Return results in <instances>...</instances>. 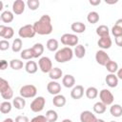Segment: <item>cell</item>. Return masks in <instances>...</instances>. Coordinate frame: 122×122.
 Masks as SVG:
<instances>
[{
  "mask_svg": "<svg viewBox=\"0 0 122 122\" xmlns=\"http://www.w3.org/2000/svg\"><path fill=\"white\" fill-rule=\"evenodd\" d=\"M33 27H34L36 33H38L40 35L51 34L53 30V27L51 24V19L50 15H48V14L42 15L39 20L34 22Z\"/></svg>",
  "mask_w": 122,
  "mask_h": 122,
  "instance_id": "obj_1",
  "label": "cell"
},
{
  "mask_svg": "<svg viewBox=\"0 0 122 122\" xmlns=\"http://www.w3.org/2000/svg\"><path fill=\"white\" fill-rule=\"evenodd\" d=\"M73 55H74V53H73V51L71 50V48H70V47H64V48L58 50L55 52L54 59L58 63H65V62L71 61L72 59Z\"/></svg>",
  "mask_w": 122,
  "mask_h": 122,
  "instance_id": "obj_2",
  "label": "cell"
},
{
  "mask_svg": "<svg viewBox=\"0 0 122 122\" xmlns=\"http://www.w3.org/2000/svg\"><path fill=\"white\" fill-rule=\"evenodd\" d=\"M20 96L24 98H32L36 95L37 93V89L34 85L29 84V85H24L20 88Z\"/></svg>",
  "mask_w": 122,
  "mask_h": 122,
  "instance_id": "obj_3",
  "label": "cell"
},
{
  "mask_svg": "<svg viewBox=\"0 0 122 122\" xmlns=\"http://www.w3.org/2000/svg\"><path fill=\"white\" fill-rule=\"evenodd\" d=\"M18 34L21 38H32L36 34V31L34 30L33 25L28 24V25H25L19 29Z\"/></svg>",
  "mask_w": 122,
  "mask_h": 122,
  "instance_id": "obj_4",
  "label": "cell"
},
{
  "mask_svg": "<svg viewBox=\"0 0 122 122\" xmlns=\"http://www.w3.org/2000/svg\"><path fill=\"white\" fill-rule=\"evenodd\" d=\"M78 37L77 35L75 34H72V33H64L62 36H61V43L67 47H75L78 45Z\"/></svg>",
  "mask_w": 122,
  "mask_h": 122,
  "instance_id": "obj_5",
  "label": "cell"
},
{
  "mask_svg": "<svg viewBox=\"0 0 122 122\" xmlns=\"http://www.w3.org/2000/svg\"><path fill=\"white\" fill-rule=\"evenodd\" d=\"M99 97H100V101L102 103H104L106 106L112 105L114 101V96L112 93L111 91L107 90V89H103L100 91L99 92Z\"/></svg>",
  "mask_w": 122,
  "mask_h": 122,
  "instance_id": "obj_6",
  "label": "cell"
},
{
  "mask_svg": "<svg viewBox=\"0 0 122 122\" xmlns=\"http://www.w3.org/2000/svg\"><path fill=\"white\" fill-rule=\"evenodd\" d=\"M45 104H46V99L43 96L35 97L30 103V110L33 112H40L41 111H43Z\"/></svg>",
  "mask_w": 122,
  "mask_h": 122,
  "instance_id": "obj_7",
  "label": "cell"
},
{
  "mask_svg": "<svg viewBox=\"0 0 122 122\" xmlns=\"http://www.w3.org/2000/svg\"><path fill=\"white\" fill-rule=\"evenodd\" d=\"M38 66L42 72L49 73L52 69V62L48 56H43L38 61Z\"/></svg>",
  "mask_w": 122,
  "mask_h": 122,
  "instance_id": "obj_8",
  "label": "cell"
},
{
  "mask_svg": "<svg viewBox=\"0 0 122 122\" xmlns=\"http://www.w3.org/2000/svg\"><path fill=\"white\" fill-rule=\"evenodd\" d=\"M95 60H96V62H97L99 65H101V66H106V64H107L111 59H110L109 54H108L105 51L99 50V51H97L96 53H95Z\"/></svg>",
  "mask_w": 122,
  "mask_h": 122,
  "instance_id": "obj_9",
  "label": "cell"
},
{
  "mask_svg": "<svg viewBox=\"0 0 122 122\" xmlns=\"http://www.w3.org/2000/svg\"><path fill=\"white\" fill-rule=\"evenodd\" d=\"M47 91L49 92L50 94L57 95L61 92V85L58 82H56L54 80H51L47 84Z\"/></svg>",
  "mask_w": 122,
  "mask_h": 122,
  "instance_id": "obj_10",
  "label": "cell"
},
{
  "mask_svg": "<svg viewBox=\"0 0 122 122\" xmlns=\"http://www.w3.org/2000/svg\"><path fill=\"white\" fill-rule=\"evenodd\" d=\"M14 30L11 27L0 25V36L2 38H5V40H9L13 37Z\"/></svg>",
  "mask_w": 122,
  "mask_h": 122,
  "instance_id": "obj_11",
  "label": "cell"
},
{
  "mask_svg": "<svg viewBox=\"0 0 122 122\" xmlns=\"http://www.w3.org/2000/svg\"><path fill=\"white\" fill-rule=\"evenodd\" d=\"M25 2L23 0H15L12 4V11L16 15H20L25 10Z\"/></svg>",
  "mask_w": 122,
  "mask_h": 122,
  "instance_id": "obj_12",
  "label": "cell"
},
{
  "mask_svg": "<svg viewBox=\"0 0 122 122\" xmlns=\"http://www.w3.org/2000/svg\"><path fill=\"white\" fill-rule=\"evenodd\" d=\"M97 118L95 114H93L91 111H84L80 114V121L81 122H96Z\"/></svg>",
  "mask_w": 122,
  "mask_h": 122,
  "instance_id": "obj_13",
  "label": "cell"
},
{
  "mask_svg": "<svg viewBox=\"0 0 122 122\" xmlns=\"http://www.w3.org/2000/svg\"><path fill=\"white\" fill-rule=\"evenodd\" d=\"M84 95V87L82 85H76L72 88L71 92V96L72 99H80Z\"/></svg>",
  "mask_w": 122,
  "mask_h": 122,
  "instance_id": "obj_14",
  "label": "cell"
},
{
  "mask_svg": "<svg viewBox=\"0 0 122 122\" xmlns=\"http://www.w3.org/2000/svg\"><path fill=\"white\" fill-rule=\"evenodd\" d=\"M112 41L111 39L110 36H105V37H100L99 40L97 41V45L99 48H101L103 51L104 50H108L112 47Z\"/></svg>",
  "mask_w": 122,
  "mask_h": 122,
  "instance_id": "obj_15",
  "label": "cell"
},
{
  "mask_svg": "<svg viewBox=\"0 0 122 122\" xmlns=\"http://www.w3.org/2000/svg\"><path fill=\"white\" fill-rule=\"evenodd\" d=\"M62 84L66 88H73L75 84V78L71 74H66L62 78Z\"/></svg>",
  "mask_w": 122,
  "mask_h": 122,
  "instance_id": "obj_16",
  "label": "cell"
},
{
  "mask_svg": "<svg viewBox=\"0 0 122 122\" xmlns=\"http://www.w3.org/2000/svg\"><path fill=\"white\" fill-rule=\"evenodd\" d=\"M105 81L110 88H115L118 85V77L114 73H109L106 76Z\"/></svg>",
  "mask_w": 122,
  "mask_h": 122,
  "instance_id": "obj_17",
  "label": "cell"
},
{
  "mask_svg": "<svg viewBox=\"0 0 122 122\" xmlns=\"http://www.w3.org/2000/svg\"><path fill=\"white\" fill-rule=\"evenodd\" d=\"M12 106L16 110H23L26 106V100L22 96H15L12 99Z\"/></svg>",
  "mask_w": 122,
  "mask_h": 122,
  "instance_id": "obj_18",
  "label": "cell"
},
{
  "mask_svg": "<svg viewBox=\"0 0 122 122\" xmlns=\"http://www.w3.org/2000/svg\"><path fill=\"white\" fill-rule=\"evenodd\" d=\"M31 51H32V53H33V58H38L40 57L43 52H44V46L41 44V43H36L34 44L31 48Z\"/></svg>",
  "mask_w": 122,
  "mask_h": 122,
  "instance_id": "obj_19",
  "label": "cell"
},
{
  "mask_svg": "<svg viewBox=\"0 0 122 122\" xmlns=\"http://www.w3.org/2000/svg\"><path fill=\"white\" fill-rule=\"evenodd\" d=\"M66 97L62 94H57V95H54L53 99H52V104L55 106V107H58V108H62L66 105Z\"/></svg>",
  "mask_w": 122,
  "mask_h": 122,
  "instance_id": "obj_20",
  "label": "cell"
},
{
  "mask_svg": "<svg viewBox=\"0 0 122 122\" xmlns=\"http://www.w3.org/2000/svg\"><path fill=\"white\" fill-rule=\"evenodd\" d=\"M62 76H63V71H62L61 69H59L57 67L56 68H52L51 71L49 72V77L51 80H54V81L60 79Z\"/></svg>",
  "mask_w": 122,
  "mask_h": 122,
  "instance_id": "obj_21",
  "label": "cell"
},
{
  "mask_svg": "<svg viewBox=\"0 0 122 122\" xmlns=\"http://www.w3.org/2000/svg\"><path fill=\"white\" fill-rule=\"evenodd\" d=\"M71 29L75 33H83L86 30V26L82 22H74L71 24Z\"/></svg>",
  "mask_w": 122,
  "mask_h": 122,
  "instance_id": "obj_22",
  "label": "cell"
},
{
  "mask_svg": "<svg viewBox=\"0 0 122 122\" xmlns=\"http://www.w3.org/2000/svg\"><path fill=\"white\" fill-rule=\"evenodd\" d=\"M25 70H26V71L28 72V73H30V74H33V73H35L36 71H37V70H38V67H37V64L34 62V61H28L27 63H26V65H25Z\"/></svg>",
  "mask_w": 122,
  "mask_h": 122,
  "instance_id": "obj_23",
  "label": "cell"
},
{
  "mask_svg": "<svg viewBox=\"0 0 122 122\" xmlns=\"http://www.w3.org/2000/svg\"><path fill=\"white\" fill-rule=\"evenodd\" d=\"M110 112L114 117H120L122 115V106H120L119 104L112 105V107L110 108Z\"/></svg>",
  "mask_w": 122,
  "mask_h": 122,
  "instance_id": "obj_24",
  "label": "cell"
},
{
  "mask_svg": "<svg viewBox=\"0 0 122 122\" xmlns=\"http://www.w3.org/2000/svg\"><path fill=\"white\" fill-rule=\"evenodd\" d=\"M96 34L100 37L110 36V30L106 25H100L96 28Z\"/></svg>",
  "mask_w": 122,
  "mask_h": 122,
  "instance_id": "obj_25",
  "label": "cell"
},
{
  "mask_svg": "<svg viewBox=\"0 0 122 122\" xmlns=\"http://www.w3.org/2000/svg\"><path fill=\"white\" fill-rule=\"evenodd\" d=\"M58 46H59L58 45V41L56 39H54V38L49 39L47 41V44H46V47L50 51H57Z\"/></svg>",
  "mask_w": 122,
  "mask_h": 122,
  "instance_id": "obj_26",
  "label": "cell"
},
{
  "mask_svg": "<svg viewBox=\"0 0 122 122\" xmlns=\"http://www.w3.org/2000/svg\"><path fill=\"white\" fill-rule=\"evenodd\" d=\"M73 53L77 58L81 59L86 54V49L83 45H77V46H75V48L73 50Z\"/></svg>",
  "mask_w": 122,
  "mask_h": 122,
  "instance_id": "obj_27",
  "label": "cell"
},
{
  "mask_svg": "<svg viewBox=\"0 0 122 122\" xmlns=\"http://www.w3.org/2000/svg\"><path fill=\"white\" fill-rule=\"evenodd\" d=\"M0 17H1V20L4 23H10V22H12V20L14 18V15H13V13L11 11L5 10V11H3L1 13V16Z\"/></svg>",
  "mask_w": 122,
  "mask_h": 122,
  "instance_id": "obj_28",
  "label": "cell"
},
{
  "mask_svg": "<svg viewBox=\"0 0 122 122\" xmlns=\"http://www.w3.org/2000/svg\"><path fill=\"white\" fill-rule=\"evenodd\" d=\"M106 110H107V106H106L104 103H102L101 101L96 102V103L93 105V112H94L95 113H97V114H102V113H104V112H106Z\"/></svg>",
  "mask_w": 122,
  "mask_h": 122,
  "instance_id": "obj_29",
  "label": "cell"
},
{
  "mask_svg": "<svg viewBox=\"0 0 122 122\" xmlns=\"http://www.w3.org/2000/svg\"><path fill=\"white\" fill-rule=\"evenodd\" d=\"M85 93H86V96L89 99H94L98 95V90L95 87H89L85 91Z\"/></svg>",
  "mask_w": 122,
  "mask_h": 122,
  "instance_id": "obj_30",
  "label": "cell"
},
{
  "mask_svg": "<svg viewBox=\"0 0 122 122\" xmlns=\"http://www.w3.org/2000/svg\"><path fill=\"white\" fill-rule=\"evenodd\" d=\"M106 69L107 71L110 72V73H115L117 72L118 71V64L115 62V61H112V60H110L107 64H106Z\"/></svg>",
  "mask_w": 122,
  "mask_h": 122,
  "instance_id": "obj_31",
  "label": "cell"
},
{
  "mask_svg": "<svg viewBox=\"0 0 122 122\" xmlns=\"http://www.w3.org/2000/svg\"><path fill=\"white\" fill-rule=\"evenodd\" d=\"M22 46H23V43L21 38H15L11 44V50L13 52H19L22 50Z\"/></svg>",
  "mask_w": 122,
  "mask_h": 122,
  "instance_id": "obj_32",
  "label": "cell"
},
{
  "mask_svg": "<svg viewBox=\"0 0 122 122\" xmlns=\"http://www.w3.org/2000/svg\"><path fill=\"white\" fill-rule=\"evenodd\" d=\"M11 108H12V104L9 101H4L0 104V112L4 114L9 113L11 111Z\"/></svg>",
  "mask_w": 122,
  "mask_h": 122,
  "instance_id": "obj_33",
  "label": "cell"
},
{
  "mask_svg": "<svg viewBox=\"0 0 122 122\" xmlns=\"http://www.w3.org/2000/svg\"><path fill=\"white\" fill-rule=\"evenodd\" d=\"M87 20L91 24H95L99 21V14L96 11H91L87 15Z\"/></svg>",
  "mask_w": 122,
  "mask_h": 122,
  "instance_id": "obj_34",
  "label": "cell"
},
{
  "mask_svg": "<svg viewBox=\"0 0 122 122\" xmlns=\"http://www.w3.org/2000/svg\"><path fill=\"white\" fill-rule=\"evenodd\" d=\"M46 118L48 120V122H55L58 119V114L55 111L53 110H49L46 112Z\"/></svg>",
  "mask_w": 122,
  "mask_h": 122,
  "instance_id": "obj_35",
  "label": "cell"
},
{
  "mask_svg": "<svg viewBox=\"0 0 122 122\" xmlns=\"http://www.w3.org/2000/svg\"><path fill=\"white\" fill-rule=\"evenodd\" d=\"M10 68H11L12 70H14V71H19V70H21V69L23 68L24 64H23V61H21V60H19V59H12V60H10Z\"/></svg>",
  "mask_w": 122,
  "mask_h": 122,
  "instance_id": "obj_36",
  "label": "cell"
},
{
  "mask_svg": "<svg viewBox=\"0 0 122 122\" xmlns=\"http://www.w3.org/2000/svg\"><path fill=\"white\" fill-rule=\"evenodd\" d=\"M20 56L24 60H30L31 58H33V53H32L31 49H25V50H23L21 51Z\"/></svg>",
  "mask_w": 122,
  "mask_h": 122,
  "instance_id": "obj_37",
  "label": "cell"
},
{
  "mask_svg": "<svg viewBox=\"0 0 122 122\" xmlns=\"http://www.w3.org/2000/svg\"><path fill=\"white\" fill-rule=\"evenodd\" d=\"M0 93H1L2 98L6 99L7 101H9V99H11V98L13 97V91H12V89H11L10 87L9 89L5 90L4 92H1Z\"/></svg>",
  "mask_w": 122,
  "mask_h": 122,
  "instance_id": "obj_38",
  "label": "cell"
},
{
  "mask_svg": "<svg viewBox=\"0 0 122 122\" xmlns=\"http://www.w3.org/2000/svg\"><path fill=\"white\" fill-rule=\"evenodd\" d=\"M27 6L30 10H36L40 6V2L38 0H28Z\"/></svg>",
  "mask_w": 122,
  "mask_h": 122,
  "instance_id": "obj_39",
  "label": "cell"
},
{
  "mask_svg": "<svg viewBox=\"0 0 122 122\" xmlns=\"http://www.w3.org/2000/svg\"><path fill=\"white\" fill-rule=\"evenodd\" d=\"M112 33L114 37H117V36H121L122 35V29L119 28L118 26L114 25L112 28Z\"/></svg>",
  "mask_w": 122,
  "mask_h": 122,
  "instance_id": "obj_40",
  "label": "cell"
},
{
  "mask_svg": "<svg viewBox=\"0 0 122 122\" xmlns=\"http://www.w3.org/2000/svg\"><path fill=\"white\" fill-rule=\"evenodd\" d=\"M10 87V84H9V82L7 80H5L4 78H1L0 79V92H4L5 90L9 89Z\"/></svg>",
  "mask_w": 122,
  "mask_h": 122,
  "instance_id": "obj_41",
  "label": "cell"
},
{
  "mask_svg": "<svg viewBox=\"0 0 122 122\" xmlns=\"http://www.w3.org/2000/svg\"><path fill=\"white\" fill-rule=\"evenodd\" d=\"M30 122H48V120L45 115H36L30 120Z\"/></svg>",
  "mask_w": 122,
  "mask_h": 122,
  "instance_id": "obj_42",
  "label": "cell"
},
{
  "mask_svg": "<svg viewBox=\"0 0 122 122\" xmlns=\"http://www.w3.org/2000/svg\"><path fill=\"white\" fill-rule=\"evenodd\" d=\"M9 48H10V43H9L8 40L3 39V40L0 41V50H1V51H6V50H8Z\"/></svg>",
  "mask_w": 122,
  "mask_h": 122,
  "instance_id": "obj_43",
  "label": "cell"
},
{
  "mask_svg": "<svg viewBox=\"0 0 122 122\" xmlns=\"http://www.w3.org/2000/svg\"><path fill=\"white\" fill-rule=\"evenodd\" d=\"M14 122H30V119L26 115H18L15 117Z\"/></svg>",
  "mask_w": 122,
  "mask_h": 122,
  "instance_id": "obj_44",
  "label": "cell"
},
{
  "mask_svg": "<svg viewBox=\"0 0 122 122\" xmlns=\"http://www.w3.org/2000/svg\"><path fill=\"white\" fill-rule=\"evenodd\" d=\"M8 68V62L6 61V60H1V62H0V70L1 71H4V70H6Z\"/></svg>",
  "mask_w": 122,
  "mask_h": 122,
  "instance_id": "obj_45",
  "label": "cell"
},
{
  "mask_svg": "<svg viewBox=\"0 0 122 122\" xmlns=\"http://www.w3.org/2000/svg\"><path fill=\"white\" fill-rule=\"evenodd\" d=\"M115 44H116L118 47H122V35L115 37Z\"/></svg>",
  "mask_w": 122,
  "mask_h": 122,
  "instance_id": "obj_46",
  "label": "cell"
},
{
  "mask_svg": "<svg viewBox=\"0 0 122 122\" xmlns=\"http://www.w3.org/2000/svg\"><path fill=\"white\" fill-rule=\"evenodd\" d=\"M89 3L92 5V6H97L101 3V0H90Z\"/></svg>",
  "mask_w": 122,
  "mask_h": 122,
  "instance_id": "obj_47",
  "label": "cell"
},
{
  "mask_svg": "<svg viewBox=\"0 0 122 122\" xmlns=\"http://www.w3.org/2000/svg\"><path fill=\"white\" fill-rule=\"evenodd\" d=\"M114 25H116V26H118L119 28L122 29V18H119L118 20H116V22H115Z\"/></svg>",
  "mask_w": 122,
  "mask_h": 122,
  "instance_id": "obj_48",
  "label": "cell"
},
{
  "mask_svg": "<svg viewBox=\"0 0 122 122\" xmlns=\"http://www.w3.org/2000/svg\"><path fill=\"white\" fill-rule=\"evenodd\" d=\"M117 77H118V79L122 80V68L118 69V71H117Z\"/></svg>",
  "mask_w": 122,
  "mask_h": 122,
  "instance_id": "obj_49",
  "label": "cell"
},
{
  "mask_svg": "<svg viewBox=\"0 0 122 122\" xmlns=\"http://www.w3.org/2000/svg\"><path fill=\"white\" fill-rule=\"evenodd\" d=\"M2 122H14V120H13L12 118H10V117H8V118L4 119Z\"/></svg>",
  "mask_w": 122,
  "mask_h": 122,
  "instance_id": "obj_50",
  "label": "cell"
},
{
  "mask_svg": "<svg viewBox=\"0 0 122 122\" xmlns=\"http://www.w3.org/2000/svg\"><path fill=\"white\" fill-rule=\"evenodd\" d=\"M61 122H72L71 119H69V118H66V119H63Z\"/></svg>",
  "mask_w": 122,
  "mask_h": 122,
  "instance_id": "obj_51",
  "label": "cell"
},
{
  "mask_svg": "<svg viewBox=\"0 0 122 122\" xmlns=\"http://www.w3.org/2000/svg\"><path fill=\"white\" fill-rule=\"evenodd\" d=\"M2 9H3V2L0 1V10H2Z\"/></svg>",
  "mask_w": 122,
  "mask_h": 122,
  "instance_id": "obj_52",
  "label": "cell"
},
{
  "mask_svg": "<svg viewBox=\"0 0 122 122\" xmlns=\"http://www.w3.org/2000/svg\"><path fill=\"white\" fill-rule=\"evenodd\" d=\"M96 122H105V121H104L103 119H97V120H96Z\"/></svg>",
  "mask_w": 122,
  "mask_h": 122,
  "instance_id": "obj_53",
  "label": "cell"
},
{
  "mask_svg": "<svg viewBox=\"0 0 122 122\" xmlns=\"http://www.w3.org/2000/svg\"><path fill=\"white\" fill-rule=\"evenodd\" d=\"M110 122H116V121H110Z\"/></svg>",
  "mask_w": 122,
  "mask_h": 122,
  "instance_id": "obj_54",
  "label": "cell"
}]
</instances>
